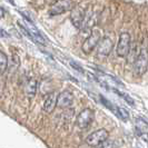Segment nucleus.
I'll return each mask as SVG.
<instances>
[{
  "label": "nucleus",
  "instance_id": "nucleus-1",
  "mask_svg": "<svg viewBox=\"0 0 148 148\" xmlns=\"http://www.w3.org/2000/svg\"><path fill=\"white\" fill-rule=\"evenodd\" d=\"M101 39H103L101 31L99 29H92L90 31L89 36L85 39V41L82 44V51L85 52V53H90L98 46V44L100 42Z\"/></svg>",
  "mask_w": 148,
  "mask_h": 148
},
{
  "label": "nucleus",
  "instance_id": "nucleus-2",
  "mask_svg": "<svg viewBox=\"0 0 148 148\" xmlns=\"http://www.w3.org/2000/svg\"><path fill=\"white\" fill-rule=\"evenodd\" d=\"M134 65V73L137 76L144 75L148 69V49L146 47H143L139 51L138 57L136 58Z\"/></svg>",
  "mask_w": 148,
  "mask_h": 148
},
{
  "label": "nucleus",
  "instance_id": "nucleus-3",
  "mask_svg": "<svg viewBox=\"0 0 148 148\" xmlns=\"http://www.w3.org/2000/svg\"><path fill=\"white\" fill-rule=\"evenodd\" d=\"M75 8V2L73 0H56L49 8V15L58 16L71 11Z\"/></svg>",
  "mask_w": 148,
  "mask_h": 148
},
{
  "label": "nucleus",
  "instance_id": "nucleus-4",
  "mask_svg": "<svg viewBox=\"0 0 148 148\" xmlns=\"http://www.w3.org/2000/svg\"><path fill=\"white\" fill-rule=\"evenodd\" d=\"M132 47V37L128 32H123L118 39V44H117V49L116 52L119 57L125 58L128 56L129 50Z\"/></svg>",
  "mask_w": 148,
  "mask_h": 148
},
{
  "label": "nucleus",
  "instance_id": "nucleus-5",
  "mask_svg": "<svg viewBox=\"0 0 148 148\" xmlns=\"http://www.w3.org/2000/svg\"><path fill=\"white\" fill-rule=\"evenodd\" d=\"M108 137H109V133L106 129L101 128V129H98V130L94 132V133L89 134L88 136L86 137L85 141H86V144L88 146H90V147H97L101 143L107 140Z\"/></svg>",
  "mask_w": 148,
  "mask_h": 148
},
{
  "label": "nucleus",
  "instance_id": "nucleus-6",
  "mask_svg": "<svg viewBox=\"0 0 148 148\" xmlns=\"http://www.w3.org/2000/svg\"><path fill=\"white\" fill-rule=\"evenodd\" d=\"M95 118V114L94 111L89 108H86L79 112V115L76 118V124L80 129H85L91 125V123L94 121Z\"/></svg>",
  "mask_w": 148,
  "mask_h": 148
},
{
  "label": "nucleus",
  "instance_id": "nucleus-7",
  "mask_svg": "<svg viewBox=\"0 0 148 148\" xmlns=\"http://www.w3.org/2000/svg\"><path fill=\"white\" fill-rule=\"evenodd\" d=\"M20 23H21L22 26L27 29V31L29 32L32 41H36V42H39V44H41V45H46V39H45V37L41 35V32L36 28V26L32 23V21L25 19V21H21Z\"/></svg>",
  "mask_w": 148,
  "mask_h": 148
},
{
  "label": "nucleus",
  "instance_id": "nucleus-8",
  "mask_svg": "<svg viewBox=\"0 0 148 148\" xmlns=\"http://www.w3.org/2000/svg\"><path fill=\"white\" fill-rule=\"evenodd\" d=\"M86 15H87V11L82 6H75V8L70 12V20L76 28H78V29L82 28Z\"/></svg>",
  "mask_w": 148,
  "mask_h": 148
},
{
  "label": "nucleus",
  "instance_id": "nucleus-9",
  "mask_svg": "<svg viewBox=\"0 0 148 148\" xmlns=\"http://www.w3.org/2000/svg\"><path fill=\"white\" fill-rule=\"evenodd\" d=\"M112 40L109 37H104L97 46V56L98 57H108L112 50Z\"/></svg>",
  "mask_w": 148,
  "mask_h": 148
},
{
  "label": "nucleus",
  "instance_id": "nucleus-10",
  "mask_svg": "<svg viewBox=\"0 0 148 148\" xmlns=\"http://www.w3.org/2000/svg\"><path fill=\"white\" fill-rule=\"evenodd\" d=\"M74 104V96L70 91H62L58 95V100H57V107L59 108H69Z\"/></svg>",
  "mask_w": 148,
  "mask_h": 148
},
{
  "label": "nucleus",
  "instance_id": "nucleus-11",
  "mask_svg": "<svg viewBox=\"0 0 148 148\" xmlns=\"http://www.w3.org/2000/svg\"><path fill=\"white\" fill-rule=\"evenodd\" d=\"M57 100H58V95L56 92H50L45 98L44 104H42V109L48 114H51L57 107Z\"/></svg>",
  "mask_w": 148,
  "mask_h": 148
},
{
  "label": "nucleus",
  "instance_id": "nucleus-12",
  "mask_svg": "<svg viewBox=\"0 0 148 148\" xmlns=\"http://www.w3.org/2000/svg\"><path fill=\"white\" fill-rule=\"evenodd\" d=\"M38 88V84L36 79H30L29 82H27L26 87H25V92H26V96L28 98H34L36 92H37Z\"/></svg>",
  "mask_w": 148,
  "mask_h": 148
},
{
  "label": "nucleus",
  "instance_id": "nucleus-13",
  "mask_svg": "<svg viewBox=\"0 0 148 148\" xmlns=\"http://www.w3.org/2000/svg\"><path fill=\"white\" fill-rule=\"evenodd\" d=\"M138 55H139V52H138V49H137V44L132 45L130 50H129V53H128V56H127V58H128L127 61H128L129 64H134L135 60H136V58L138 57Z\"/></svg>",
  "mask_w": 148,
  "mask_h": 148
},
{
  "label": "nucleus",
  "instance_id": "nucleus-14",
  "mask_svg": "<svg viewBox=\"0 0 148 148\" xmlns=\"http://www.w3.org/2000/svg\"><path fill=\"white\" fill-rule=\"evenodd\" d=\"M8 67V57L3 51H0V74H3Z\"/></svg>",
  "mask_w": 148,
  "mask_h": 148
},
{
  "label": "nucleus",
  "instance_id": "nucleus-15",
  "mask_svg": "<svg viewBox=\"0 0 148 148\" xmlns=\"http://www.w3.org/2000/svg\"><path fill=\"white\" fill-rule=\"evenodd\" d=\"M118 145V143L114 140V139H107V140H105L104 143H101L100 145H98L95 148H117Z\"/></svg>",
  "mask_w": 148,
  "mask_h": 148
},
{
  "label": "nucleus",
  "instance_id": "nucleus-16",
  "mask_svg": "<svg viewBox=\"0 0 148 148\" xmlns=\"http://www.w3.org/2000/svg\"><path fill=\"white\" fill-rule=\"evenodd\" d=\"M117 116L121 120L127 121L129 119V112L125 109V108H121V107H117Z\"/></svg>",
  "mask_w": 148,
  "mask_h": 148
},
{
  "label": "nucleus",
  "instance_id": "nucleus-17",
  "mask_svg": "<svg viewBox=\"0 0 148 148\" xmlns=\"http://www.w3.org/2000/svg\"><path fill=\"white\" fill-rule=\"evenodd\" d=\"M100 100H101V103H103V105H104L105 107H107V108H108L109 110L112 111L115 115H117V107H115L109 100H107V99L103 96H100Z\"/></svg>",
  "mask_w": 148,
  "mask_h": 148
},
{
  "label": "nucleus",
  "instance_id": "nucleus-18",
  "mask_svg": "<svg viewBox=\"0 0 148 148\" xmlns=\"http://www.w3.org/2000/svg\"><path fill=\"white\" fill-rule=\"evenodd\" d=\"M115 91H116V92H117V94H118L120 97H123V98H124V99H125V100H126L127 103L130 105V106H134V105H135V101H134V99L130 96H129V95H127V94H124V92H120V91H117V90H115Z\"/></svg>",
  "mask_w": 148,
  "mask_h": 148
},
{
  "label": "nucleus",
  "instance_id": "nucleus-19",
  "mask_svg": "<svg viewBox=\"0 0 148 148\" xmlns=\"http://www.w3.org/2000/svg\"><path fill=\"white\" fill-rule=\"evenodd\" d=\"M70 65H71V67H74L75 70H77V71H79V73L84 74V69H82V67L79 66L77 62H75V61H70Z\"/></svg>",
  "mask_w": 148,
  "mask_h": 148
},
{
  "label": "nucleus",
  "instance_id": "nucleus-20",
  "mask_svg": "<svg viewBox=\"0 0 148 148\" xmlns=\"http://www.w3.org/2000/svg\"><path fill=\"white\" fill-rule=\"evenodd\" d=\"M8 36H9V35H8L5 30L0 29V37H8Z\"/></svg>",
  "mask_w": 148,
  "mask_h": 148
},
{
  "label": "nucleus",
  "instance_id": "nucleus-21",
  "mask_svg": "<svg viewBox=\"0 0 148 148\" xmlns=\"http://www.w3.org/2000/svg\"><path fill=\"white\" fill-rule=\"evenodd\" d=\"M3 16H5V10L0 7V18H2Z\"/></svg>",
  "mask_w": 148,
  "mask_h": 148
},
{
  "label": "nucleus",
  "instance_id": "nucleus-22",
  "mask_svg": "<svg viewBox=\"0 0 148 148\" xmlns=\"http://www.w3.org/2000/svg\"><path fill=\"white\" fill-rule=\"evenodd\" d=\"M8 1H9L10 3H12V5H15V1H14V0H8Z\"/></svg>",
  "mask_w": 148,
  "mask_h": 148
}]
</instances>
